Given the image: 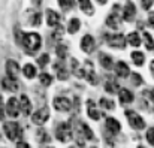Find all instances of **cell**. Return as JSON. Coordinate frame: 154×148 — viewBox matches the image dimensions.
<instances>
[{"label":"cell","mask_w":154,"mask_h":148,"mask_svg":"<svg viewBox=\"0 0 154 148\" xmlns=\"http://www.w3.org/2000/svg\"><path fill=\"white\" fill-rule=\"evenodd\" d=\"M23 45L29 52H36L42 45V38L38 33H26L23 38Z\"/></svg>","instance_id":"1"},{"label":"cell","mask_w":154,"mask_h":148,"mask_svg":"<svg viewBox=\"0 0 154 148\" xmlns=\"http://www.w3.org/2000/svg\"><path fill=\"white\" fill-rule=\"evenodd\" d=\"M3 130H5V135L9 141H17L23 136V130H21V126L17 123V121H8L3 124Z\"/></svg>","instance_id":"2"},{"label":"cell","mask_w":154,"mask_h":148,"mask_svg":"<svg viewBox=\"0 0 154 148\" xmlns=\"http://www.w3.org/2000/svg\"><path fill=\"white\" fill-rule=\"evenodd\" d=\"M55 136L60 142H69L72 139V129L69 123H60L55 130Z\"/></svg>","instance_id":"3"},{"label":"cell","mask_w":154,"mask_h":148,"mask_svg":"<svg viewBox=\"0 0 154 148\" xmlns=\"http://www.w3.org/2000/svg\"><path fill=\"white\" fill-rule=\"evenodd\" d=\"M126 117H127V120H129V124H130L133 129L142 130V129L145 127V121H144V118H142L138 112L127 109V111H126Z\"/></svg>","instance_id":"4"},{"label":"cell","mask_w":154,"mask_h":148,"mask_svg":"<svg viewBox=\"0 0 154 148\" xmlns=\"http://www.w3.org/2000/svg\"><path fill=\"white\" fill-rule=\"evenodd\" d=\"M105 39H106V42H108V45L109 47H112V48H124L126 47V36L124 35H121V33H112V35H106L105 36Z\"/></svg>","instance_id":"5"},{"label":"cell","mask_w":154,"mask_h":148,"mask_svg":"<svg viewBox=\"0 0 154 148\" xmlns=\"http://www.w3.org/2000/svg\"><path fill=\"white\" fill-rule=\"evenodd\" d=\"M48 118H50V109H48V108H41V109H38V111L33 114L32 121H33L36 126H44V124L48 121Z\"/></svg>","instance_id":"6"},{"label":"cell","mask_w":154,"mask_h":148,"mask_svg":"<svg viewBox=\"0 0 154 148\" xmlns=\"http://www.w3.org/2000/svg\"><path fill=\"white\" fill-rule=\"evenodd\" d=\"M5 108H6V112H8V115H11L12 118L18 117V115H20V112H21L20 102H18V100H17L15 97H11V99H9Z\"/></svg>","instance_id":"7"},{"label":"cell","mask_w":154,"mask_h":148,"mask_svg":"<svg viewBox=\"0 0 154 148\" xmlns=\"http://www.w3.org/2000/svg\"><path fill=\"white\" fill-rule=\"evenodd\" d=\"M135 17H136V6L133 2H127L124 9H123V20L130 23L135 20Z\"/></svg>","instance_id":"8"},{"label":"cell","mask_w":154,"mask_h":148,"mask_svg":"<svg viewBox=\"0 0 154 148\" xmlns=\"http://www.w3.org/2000/svg\"><path fill=\"white\" fill-rule=\"evenodd\" d=\"M52 103H54V108L60 112H66L72 108V102L67 97H55Z\"/></svg>","instance_id":"9"},{"label":"cell","mask_w":154,"mask_h":148,"mask_svg":"<svg viewBox=\"0 0 154 148\" xmlns=\"http://www.w3.org/2000/svg\"><path fill=\"white\" fill-rule=\"evenodd\" d=\"M94 38L91 36V35H85L82 39H81V49L84 51V52H87V54H90V52H93L94 51Z\"/></svg>","instance_id":"10"},{"label":"cell","mask_w":154,"mask_h":148,"mask_svg":"<svg viewBox=\"0 0 154 148\" xmlns=\"http://www.w3.org/2000/svg\"><path fill=\"white\" fill-rule=\"evenodd\" d=\"M84 78L90 82V84H96V75H94V67L91 61H85L84 63Z\"/></svg>","instance_id":"11"},{"label":"cell","mask_w":154,"mask_h":148,"mask_svg":"<svg viewBox=\"0 0 154 148\" xmlns=\"http://www.w3.org/2000/svg\"><path fill=\"white\" fill-rule=\"evenodd\" d=\"M120 24H121V18H120V15L117 14V6H114V12L106 18V26L111 27V29H118Z\"/></svg>","instance_id":"12"},{"label":"cell","mask_w":154,"mask_h":148,"mask_svg":"<svg viewBox=\"0 0 154 148\" xmlns=\"http://www.w3.org/2000/svg\"><path fill=\"white\" fill-rule=\"evenodd\" d=\"M6 72H8V76L9 78L17 79L18 75H20V66H18V63L14 61V60H9L6 63Z\"/></svg>","instance_id":"13"},{"label":"cell","mask_w":154,"mask_h":148,"mask_svg":"<svg viewBox=\"0 0 154 148\" xmlns=\"http://www.w3.org/2000/svg\"><path fill=\"white\" fill-rule=\"evenodd\" d=\"M45 17H47V24H48L50 27H57V26L60 24V15H58L55 11L48 9L47 14H45Z\"/></svg>","instance_id":"14"},{"label":"cell","mask_w":154,"mask_h":148,"mask_svg":"<svg viewBox=\"0 0 154 148\" xmlns=\"http://www.w3.org/2000/svg\"><path fill=\"white\" fill-rule=\"evenodd\" d=\"M2 87L5 88V90H8V91H17L18 88H20V84L17 82V79H12V78H3L2 79Z\"/></svg>","instance_id":"15"},{"label":"cell","mask_w":154,"mask_h":148,"mask_svg":"<svg viewBox=\"0 0 154 148\" xmlns=\"http://www.w3.org/2000/svg\"><path fill=\"white\" fill-rule=\"evenodd\" d=\"M106 129H108L112 135H117V133L121 130V124H120V121H117L115 118L108 117V118H106Z\"/></svg>","instance_id":"16"},{"label":"cell","mask_w":154,"mask_h":148,"mask_svg":"<svg viewBox=\"0 0 154 148\" xmlns=\"http://www.w3.org/2000/svg\"><path fill=\"white\" fill-rule=\"evenodd\" d=\"M78 6L85 15H93L94 14V8H93L91 0H78Z\"/></svg>","instance_id":"17"},{"label":"cell","mask_w":154,"mask_h":148,"mask_svg":"<svg viewBox=\"0 0 154 148\" xmlns=\"http://www.w3.org/2000/svg\"><path fill=\"white\" fill-rule=\"evenodd\" d=\"M87 114H88V117H90L91 120H94V121H97V120L100 118V112H99V109L96 108V105H94L91 100L87 102Z\"/></svg>","instance_id":"18"},{"label":"cell","mask_w":154,"mask_h":148,"mask_svg":"<svg viewBox=\"0 0 154 148\" xmlns=\"http://www.w3.org/2000/svg\"><path fill=\"white\" fill-rule=\"evenodd\" d=\"M20 108L21 111L24 112V115H29L32 112V103H30V99L27 97L26 94H21L20 97Z\"/></svg>","instance_id":"19"},{"label":"cell","mask_w":154,"mask_h":148,"mask_svg":"<svg viewBox=\"0 0 154 148\" xmlns=\"http://www.w3.org/2000/svg\"><path fill=\"white\" fill-rule=\"evenodd\" d=\"M115 73H117V76H120V78L129 76V66H127L124 61H118V63L115 64Z\"/></svg>","instance_id":"20"},{"label":"cell","mask_w":154,"mask_h":148,"mask_svg":"<svg viewBox=\"0 0 154 148\" xmlns=\"http://www.w3.org/2000/svg\"><path fill=\"white\" fill-rule=\"evenodd\" d=\"M118 97H120V102H121V103H130V102H133V94H132V91L127 90V88H120Z\"/></svg>","instance_id":"21"},{"label":"cell","mask_w":154,"mask_h":148,"mask_svg":"<svg viewBox=\"0 0 154 148\" xmlns=\"http://www.w3.org/2000/svg\"><path fill=\"white\" fill-rule=\"evenodd\" d=\"M126 41L132 45V47H139L141 45V42H142V39H141V35L138 33V32H132V33H129L127 35V38H126Z\"/></svg>","instance_id":"22"},{"label":"cell","mask_w":154,"mask_h":148,"mask_svg":"<svg viewBox=\"0 0 154 148\" xmlns=\"http://www.w3.org/2000/svg\"><path fill=\"white\" fill-rule=\"evenodd\" d=\"M99 61H100L103 69H108V70H109V69L112 67V57L108 55V54H105V52H100V54H99Z\"/></svg>","instance_id":"23"},{"label":"cell","mask_w":154,"mask_h":148,"mask_svg":"<svg viewBox=\"0 0 154 148\" xmlns=\"http://www.w3.org/2000/svg\"><path fill=\"white\" fill-rule=\"evenodd\" d=\"M79 27H81V21H79L78 18H72V20L69 21V24H67V32H69L70 35H73V33H76V32L79 30Z\"/></svg>","instance_id":"24"},{"label":"cell","mask_w":154,"mask_h":148,"mask_svg":"<svg viewBox=\"0 0 154 148\" xmlns=\"http://www.w3.org/2000/svg\"><path fill=\"white\" fill-rule=\"evenodd\" d=\"M132 60H133V63L136 66H142L144 61H145V57H144V54L141 51H133L132 52Z\"/></svg>","instance_id":"25"},{"label":"cell","mask_w":154,"mask_h":148,"mask_svg":"<svg viewBox=\"0 0 154 148\" xmlns=\"http://www.w3.org/2000/svg\"><path fill=\"white\" fill-rule=\"evenodd\" d=\"M105 90H106L108 93H118V91H120L118 82H115L114 79H109V81H106V84H105Z\"/></svg>","instance_id":"26"},{"label":"cell","mask_w":154,"mask_h":148,"mask_svg":"<svg viewBox=\"0 0 154 148\" xmlns=\"http://www.w3.org/2000/svg\"><path fill=\"white\" fill-rule=\"evenodd\" d=\"M144 36H142V39H144V44H145V47L148 51H153L154 49V41H153V36L148 33V32H144L142 33Z\"/></svg>","instance_id":"27"},{"label":"cell","mask_w":154,"mask_h":148,"mask_svg":"<svg viewBox=\"0 0 154 148\" xmlns=\"http://www.w3.org/2000/svg\"><path fill=\"white\" fill-rule=\"evenodd\" d=\"M23 70H24V76L29 78V79H32V78L36 76V67L33 64H26Z\"/></svg>","instance_id":"28"},{"label":"cell","mask_w":154,"mask_h":148,"mask_svg":"<svg viewBox=\"0 0 154 148\" xmlns=\"http://www.w3.org/2000/svg\"><path fill=\"white\" fill-rule=\"evenodd\" d=\"M81 132H82V135H84L87 139H93V138H94V135H93L91 129H90L87 124H84V123H81Z\"/></svg>","instance_id":"29"},{"label":"cell","mask_w":154,"mask_h":148,"mask_svg":"<svg viewBox=\"0 0 154 148\" xmlns=\"http://www.w3.org/2000/svg\"><path fill=\"white\" fill-rule=\"evenodd\" d=\"M38 139H39V142H42V144L50 142V135H48L44 129H41V130L38 132Z\"/></svg>","instance_id":"30"},{"label":"cell","mask_w":154,"mask_h":148,"mask_svg":"<svg viewBox=\"0 0 154 148\" xmlns=\"http://www.w3.org/2000/svg\"><path fill=\"white\" fill-rule=\"evenodd\" d=\"M99 103H100V106H102V108H105V109H114V108H115V105H114V102H112V100H111V99H100V102H99Z\"/></svg>","instance_id":"31"},{"label":"cell","mask_w":154,"mask_h":148,"mask_svg":"<svg viewBox=\"0 0 154 148\" xmlns=\"http://www.w3.org/2000/svg\"><path fill=\"white\" fill-rule=\"evenodd\" d=\"M55 52H57V55H58L60 58H64V57H66V52H67V47L63 45V44H58L57 48H55Z\"/></svg>","instance_id":"32"},{"label":"cell","mask_w":154,"mask_h":148,"mask_svg":"<svg viewBox=\"0 0 154 148\" xmlns=\"http://www.w3.org/2000/svg\"><path fill=\"white\" fill-rule=\"evenodd\" d=\"M57 2H58V5H60L64 11L73 8V5H75V0H57Z\"/></svg>","instance_id":"33"},{"label":"cell","mask_w":154,"mask_h":148,"mask_svg":"<svg viewBox=\"0 0 154 148\" xmlns=\"http://www.w3.org/2000/svg\"><path fill=\"white\" fill-rule=\"evenodd\" d=\"M39 81L44 84V85H51L52 82V76L50 73H42L41 76H39Z\"/></svg>","instance_id":"34"},{"label":"cell","mask_w":154,"mask_h":148,"mask_svg":"<svg viewBox=\"0 0 154 148\" xmlns=\"http://www.w3.org/2000/svg\"><path fill=\"white\" fill-rule=\"evenodd\" d=\"M132 82H133V85L139 87V85L144 82V79H142V76H141L139 73H132Z\"/></svg>","instance_id":"35"},{"label":"cell","mask_w":154,"mask_h":148,"mask_svg":"<svg viewBox=\"0 0 154 148\" xmlns=\"http://www.w3.org/2000/svg\"><path fill=\"white\" fill-rule=\"evenodd\" d=\"M147 141H148V144L150 145H153L154 147V127H150L148 130H147Z\"/></svg>","instance_id":"36"},{"label":"cell","mask_w":154,"mask_h":148,"mask_svg":"<svg viewBox=\"0 0 154 148\" xmlns=\"http://www.w3.org/2000/svg\"><path fill=\"white\" fill-rule=\"evenodd\" d=\"M48 61H50V55H48V54H42V55L38 58V63H39V66H42V67H44Z\"/></svg>","instance_id":"37"},{"label":"cell","mask_w":154,"mask_h":148,"mask_svg":"<svg viewBox=\"0 0 154 148\" xmlns=\"http://www.w3.org/2000/svg\"><path fill=\"white\" fill-rule=\"evenodd\" d=\"M41 20H42L41 14H39V12H36V14L33 15V18H32V23H30V24H32V26H36V27H38V26L41 24Z\"/></svg>","instance_id":"38"},{"label":"cell","mask_w":154,"mask_h":148,"mask_svg":"<svg viewBox=\"0 0 154 148\" xmlns=\"http://www.w3.org/2000/svg\"><path fill=\"white\" fill-rule=\"evenodd\" d=\"M61 36H63V27H61V26H60V27L57 26L55 30H54V33H52V38H54V39H61Z\"/></svg>","instance_id":"39"},{"label":"cell","mask_w":154,"mask_h":148,"mask_svg":"<svg viewBox=\"0 0 154 148\" xmlns=\"http://www.w3.org/2000/svg\"><path fill=\"white\" fill-rule=\"evenodd\" d=\"M153 3H154V0H142V2H141V5H142L144 9H150Z\"/></svg>","instance_id":"40"},{"label":"cell","mask_w":154,"mask_h":148,"mask_svg":"<svg viewBox=\"0 0 154 148\" xmlns=\"http://www.w3.org/2000/svg\"><path fill=\"white\" fill-rule=\"evenodd\" d=\"M148 26L154 29V11L150 12V15H148Z\"/></svg>","instance_id":"41"},{"label":"cell","mask_w":154,"mask_h":148,"mask_svg":"<svg viewBox=\"0 0 154 148\" xmlns=\"http://www.w3.org/2000/svg\"><path fill=\"white\" fill-rule=\"evenodd\" d=\"M58 78H60V79H66V78H67V73L64 72V69H63V67L58 70Z\"/></svg>","instance_id":"42"},{"label":"cell","mask_w":154,"mask_h":148,"mask_svg":"<svg viewBox=\"0 0 154 148\" xmlns=\"http://www.w3.org/2000/svg\"><path fill=\"white\" fill-rule=\"evenodd\" d=\"M17 148H30V145H29L27 142H24V141H18V144H17Z\"/></svg>","instance_id":"43"},{"label":"cell","mask_w":154,"mask_h":148,"mask_svg":"<svg viewBox=\"0 0 154 148\" xmlns=\"http://www.w3.org/2000/svg\"><path fill=\"white\" fill-rule=\"evenodd\" d=\"M3 109H5V106H3V97L0 96V120H2V118H3V115H5Z\"/></svg>","instance_id":"44"},{"label":"cell","mask_w":154,"mask_h":148,"mask_svg":"<svg viewBox=\"0 0 154 148\" xmlns=\"http://www.w3.org/2000/svg\"><path fill=\"white\" fill-rule=\"evenodd\" d=\"M150 70H151V75H153V78H154V60L151 61V64H150Z\"/></svg>","instance_id":"45"},{"label":"cell","mask_w":154,"mask_h":148,"mask_svg":"<svg viewBox=\"0 0 154 148\" xmlns=\"http://www.w3.org/2000/svg\"><path fill=\"white\" fill-rule=\"evenodd\" d=\"M148 94H150V99H151V102H153V105H154V90L148 91Z\"/></svg>","instance_id":"46"},{"label":"cell","mask_w":154,"mask_h":148,"mask_svg":"<svg viewBox=\"0 0 154 148\" xmlns=\"http://www.w3.org/2000/svg\"><path fill=\"white\" fill-rule=\"evenodd\" d=\"M96 2H97V3H100V5H105V3H106V0H96Z\"/></svg>","instance_id":"47"},{"label":"cell","mask_w":154,"mask_h":148,"mask_svg":"<svg viewBox=\"0 0 154 148\" xmlns=\"http://www.w3.org/2000/svg\"><path fill=\"white\" fill-rule=\"evenodd\" d=\"M138 148H144V147H138Z\"/></svg>","instance_id":"48"},{"label":"cell","mask_w":154,"mask_h":148,"mask_svg":"<svg viewBox=\"0 0 154 148\" xmlns=\"http://www.w3.org/2000/svg\"><path fill=\"white\" fill-rule=\"evenodd\" d=\"M93 148H96V147H93Z\"/></svg>","instance_id":"49"},{"label":"cell","mask_w":154,"mask_h":148,"mask_svg":"<svg viewBox=\"0 0 154 148\" xmlns=\"http://www.w3.org/2000/svg\"><path fill=\"white\" fill-rule=\"evenodd\" d=\"M50 148H52V147H50Z\"/></svg>","instance_id":"50"}]
</instances>
